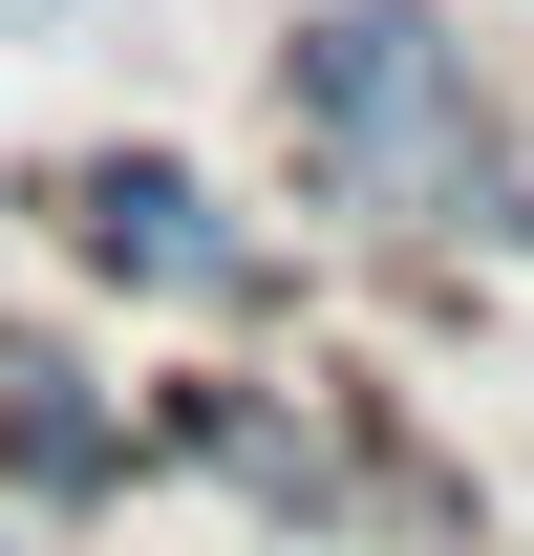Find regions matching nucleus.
Listing matches in <instances>:
<instances>
[{"instance_id": "obj_3", "label": "nucleus", "mask_w": 534, "mask_h": 556, "mask_svg": "<svg viewBox=\"0 0 534 556\" xmlns=\"http://www.w3.org/2000/svg\"><path fill=\"white\" fill-rule=\"evenodd\" d=\"M150 471H214L236 514H278V535H364V407H300V386H257V364H171L150 386Z\"/></svg>"}, {"instance_id": "obj_1", "label": "nucleus", "mask_w": 534, "mask_h": 556, "mask_svg": "<svg viewBox=\"0 0 534 556\" xmlns=\"http://www.w3.org/2000/svg\"><path fill=\"white\" fill-rule=\"evenodd\" d=\"M278 172L321 236H534V172L492 129V65L449 0H300L278 22Z\"/></svg>"}, {"instance_id": "obj_2", "label": "nucleus", "mask_w": 534, "mask_h": 556, "mask_svg": "<svg viewBox=\"0 0 534 556\" xmlns=\"http://www.w3.org/2000/svg\"><path fill=\"white\" fill-rule=\"evenodd\" d=\"M22 214H43V257L107 278V300H214V321H257V300H278V257L214 214L193 150H43V172H22Z\"/></svg>"}, {"instance_id": "obj_5", "label": "nucleus", "mask_w": 534, "mask_h": 556, "mask_svg": "<svg viewBox=\"0 0 534 556\" xmlns=\"http://www.w3.org/2000/svg\"><path fill=\"white\" fill-rule=\"evenodd\" d=\"M0 556H65V535H43V514H0Z\"/></svg>"}, {"instance_id": "obj_4", "label": "nucleus", "mask_w": 534, "mask_h": 556, "mask_svg": "<svg viewBox=\"0 0 534 556\" xmlns=\"http://www.w3.org/2000/svg\"><path fill=\"white\" fill-rule=\"evenodd\" d=\"M129 492H150V407L107 386V364H65V343H0V514L107 535Z\"/></svg>"}, {"instance_id": "obj_6", "label": "nucleus", "mask_w": 534, "mask_h": 556, "mask_svg": "<svg viewBox=\"0 0 534 556\" xmlns=\"http://www.w3.org/2000/svg\"><path fill=\"white\" fill-rule=\"evenodd\" d=\"M0 22H22V0H0Z\"/></svg>"}]
</instances>
